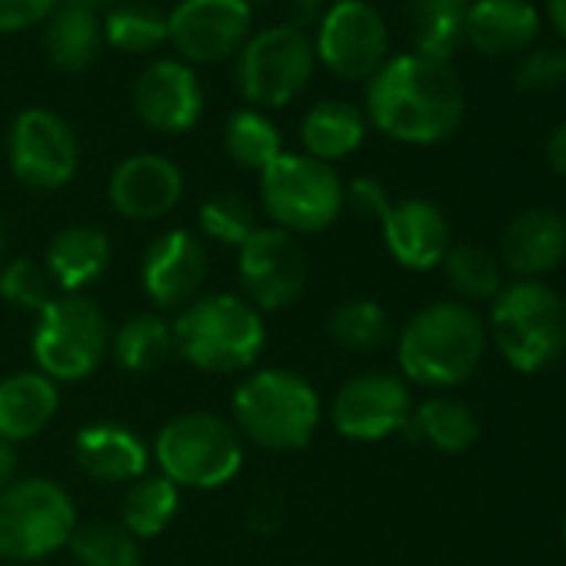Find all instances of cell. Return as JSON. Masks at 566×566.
I'll list each match as a JSON object with an SVG mask.
<instances>
[{"mask_svg": "<svg viewBox=\"0 0 566 566\" xmlns=\"http://www.w3.org/2000/svg\"><path fill=\"white\" fill-rule=\"evenodd\" d=\"M260 200L287 233H321L344 213V180L324 160L280 154L260 170Z\"/></svg>", "mask_w": 566, "mask_h": 566, "instance_id": "8", "label": "cell"}, {"mask_svg": "<svg viewBox=\"0 0 566 566\" xmlns=\"http://www.w3.org/2000/svg\"><path fill=\"white\" fill-rule=\"evenodd\" d=\"M0 297L21 311H44L54 294H51V276L41 263L34 260H11L0 266Z\"/></svg>", "mask_w": 566, "mask_h": 566, "instance_id": "38", "label": "cell"}, {"mask_svg": "<svg viewBox=\"0 0 566 566\" xmlns=\"http://www.w3.org/2000/svg\"><path fill=\"white\" fill-rule=\"evenodd\" d=\"M317 51L304 28L276 24L260 31L237 61V84L243 97L256 107H283L291 104L307 81L314 77Z\"/></svg>", "mask_w": 566, "mask_h": 566, "instance_id": "10", "label": "cell"}, {"mask_svg": "<svg viewBox=\"0 0 566 566\" xmlns=\"http://www.w3.org/2000/svg\"><path fill=\"white\" fill-rule=\"evenodd\" d=\"M101 44H104V28L97 14L64 4V8H54V14L48 18L44 51L54 67L67 74H81L97 61Z\"/></svg>", "mask_w": 566, "mask_h": 566, "instance_id": "26", "label": "cell"}, {"mask_svg": "<svg viewBox=\"0 0 566 566\" xmlns=\"http://www.w3.org/2000/svg\"><path fill=\"white\" fill-rule=\"evenodd\" d=\"M410 437L423 440L427 447L440 450V453H463L476 443L480 437V420L476 413L463 403V400H453V397H433L427 403H420L413 413H410V423H407Z\"/></svg>", "mask_w": 566, "mask_h": 566, "instance_id": "27", "label": "cell"}, {"mask_svg": "<svg viewBox=\"0 0 566 566\" xmlns=\"http://www.w3.org/2000/svg\"><path fill=\"white\" fill-rule=\"evenodd\" d=\"M8 160L21 184L34 190H57L77 174V137L64 117L44 107L21 111L8 134Z\"/></svg>", "mask_w": 566, "mask_h": 566, "instance_id": "13", "label": "cell"}, {"mask_svg": "<svg viewBox=\"0 0 566 566\" xmlns=\"http://www.w3.org/2000/svg\"><path fill=\"white\" fill-rule=\"evenodd\" d=\"M18 467H21V460H18V450H14V443L0 440V490L11 486L14 480H21V476H18Z\"/></svg>", "mask_w": 566, "mask_h": 566, "instance_id": "42", "label": "cell"}, {"mask_svg": "<svg viewBox=\"0 0 566 566\" xmlns=\"http://www.w3.org/2000/svg\"><path fill=\"white\" fill-rule=\"evenodd\" d=\"M137 117L160 134H184L203 114V91L197 74L180 61L150 64L134 84Z\"/></svg>", "mask_w": 566, "mask_h": 566, "instance_id": "17", "label": "cell"}, {"mask_svg": "<svg viewBox=\"0 0 566 566\" xmlns=\"http://www.w3.org/2000/svg\"><path fill=\"white\" fill-rule=\"evenodd\" d=\"M57 0H0V34H14L48 21Z\"/></svg>", "mask_w": 566, "mask_h": 566, "instance_id": "40", "label": "cell"}, {"mask_svg": "<svg viewBox=\"0 0 566 566\" xmlns=\"http://www.w3.org/2000/svg\"><path fill=\"white\" fill-rule=\"evenodd\" d=\"M77 510L71 493L48 476H24L0 490V556L34 563L71 543Z\"/></svg>", "mask_w": 566, "mask_h": 566, "instance_id": "6", "label": "cell"}, {"mask_svg": "<svg viewBox=\"0 0 566 566\" xmlns=\"http://www.w3.org/2000/svg\"><path fill=\"white\" fill-rule=\"evenodd\" d=\"M500 263L520 280H539L566 260V220L549 207L516 213L500 237Z\"/></svg>", "mask_w": 566, "mask_h": 566, "instance_id": "20", "label": "cell"}, {"mask_svg": "<svg viewBox=\"0 0 566 566\" xmlns=\"http://www.w3.org/2000/svg\"><path fill=\"white\" fill-rule=\"evenodd\" d=\"M546 164H549L559 177H566V120L556 124L553 134L546 137Z\"/></svg>", "mask_w": 566, "mask_h": 566, "instance_id": "41", "label": "cell"}, {"mask_svg": "<svg viewBox=\"0 0 566 566\" xmlns=\"http://www.w3.org/2000/svg\"><path fill=\"white\" fill-rule=\"evenodd\" d=\"M67 546L81 566H140V539L114 523L77 526Z\"/></svg>", "mask_w": 566, "mask_h": 566, "instance_id": "35", "label": "cell"}, {"mask_svg": "<svg viewBox=\"0 0 566 566\" xmlns=\"http://www.w3.org/2000/svg\"><path fill=\"white\" fill-rule=\"evenodd\" d=\"M291 8H294V28H297V21L301 24L314 21V14L321 11V0H291Z\"/></svg>", "mask_w": 566, "mask_h": 566, "instance_id": "44", "label": "cell"}, {"mask_svg": "<svg viewBox=\"0 0 566 566\" xmlns=\"http://www.w3.org/2000/svg\"><path fill=\"white\" fill-rule=\"evenodd\" d=\"M154 457L174 486L217 490L240 473L243 443L227 420L213 413H184L157 433Z\"/></svg>", "mask_w": 566, "mask_h": 566, "instance_id": "7", "label": "cell"}, {"mask_svg": "<svg viewBox=\"0 0 566 566\" xmlns=\"http://www.w3.org/2000/svg\"><path fill=\"white\" fill-rule=\"evenodd\" d=\"M111 354L127 374H154L174 354V331L157 314H137L117 327Z\"/></svg>", "mask_w": 566, "mask_h": 566, "instance_id": "29", "label": "cell"}, {"mask_svg": "<svg viewBox=\"0 0 566 566\" xmlns=\"http://www.w3.org/2000/svg\"><path fill=\"white\" fill-rule=\"evenodd\" d=\"M237 433L266 450H304L321 427V397L294 370H256L233 390Z\"/></svg>", "mask_w": 566, "mask_h": 566, "instance_id": "4", "label": "cell"}, {"mask_svg": "<svg viewBox=\"0 0 566 566\" xmlns=\"http://www.w3.org/2000/svg\"><path fill=\"white\" fill-rule=\"evenodd\" d=\"M4 250H8V233H4V223H0V266H4Z\"/></svg>", "mask_w": 566, "mask_h": 566, "instance_id": "46", "label": "cell"}, {"mask_svg": "<svg viewBox=\"0 0 566 566\" xmlns=\"http://www.w3.org/2000/svg\"><path fill=\"white\" fill-rule=\"evenodd\" d=\"M77 467L97 483H130L147 470L144 440L120 423H91L74 437Z\"/></svg>", "mask_w": 566, "mask_h": 566, "instance_id": "22", "label": "cell"}, {"mask_svg": "<svg viewBox=\"0 0 566 566\" xmlns=\"http://www.w3.org/2000/svg\"><path fill=\"white\" fill-rule=\"evenodd\" d=\"M111 263V240L97 227H67L61 230L44 256V270L51 283L64 294H81L94 280L104 276Z\"/></svg>", "mask_w": 566, "mask_h": 566, "instance_id": "23", "label": "cell"}, {"mask_svg": "<svg viewBox=\"0 0 566 566\" xmlns=\"http://www.w3.org/2000/svg\"><path fill=\"white\" fill-rule=\"evenodd\" d=\"M223 150L227 157L243 167V170H263L270 167L283 147H280V130L260 114V111H237L227 127H223Z\"/></svg>", "mask_w": 566, "mask_h": 566, "instance_id": "33", "label": "cell"}, {"mask_svg": "<svg viewBox=\"0 0 566 566\" xmlns=\"http://www.w3.org/2000/svg\"><path fill=\"white\" fill-rule=\"evenodd\" d=\"M490 340L520 374H539L566 350V304L543 280H516L493 297Z\"/></svg>", "mask_w": 566, "mask_h": 566, "instance_id": "5", "label": "cell"}, {"mask_svg": "<svg viewBox=\"0 0 566 566\" xmlns=\"http://www.w3.org/2000/svg\"><path fill=\"white\" fill-rule=\"evenodd\" d=\"M539 38V11L530 0H473L467 14V41L486 57L526 54Z\"/></svg>", "mask_w": 566, "mask_h": 566, "instance_id": "21", "label": "cell"}, {"mask_svg": "<svg viewBox=\"0 0 566 566\" xmlns=\"http://www.w3.org/2000/svg\"><path fill=\"white\" fill-rule=\"evenodd\" d=\"M467 111V94L447 61L400 54L387 61L367 87L370 124L400 144L447 140Z\"/></svg>", "mask_w": 566, "mask_h": 566, "instance_id": "1", "label": "cell"}, {"mask_svg": "<svg viewBox=\"0 0 566 566\" xmlns=\"http://www.w3.org/2000/svg\"><path fill=\"white\" fill-rule=\"evenodd\" d=\"M247 4H263V0H247Z\"/></svg>", "mask_w": 566, "mask_h": 566, "instance_id": "48", "label": "cell"}, {"mask_svg": "<svg viewBox=\"0 0 566 566\" xmlns=\"http://www.w3.org/2000/svg\"><path fill=\"white\" fill-rule=\"evenodd\" d=\"M344 207H350L364 220H384L394 203H390L387 187L380 180L357 177V180H350V187H344Z\"/></svg>", "mask_w": 566, "mask_h": 566, "instance_id": "39", "label": "cell"}, {"mask_svg": "<svg viewBox=\"0 0 566 566\" xmlns=\"http://www.w3.org/2000/svg\"><path fill=\"white\" fill-rule=\"evenodd\" d=\"M237 276L250 307L283 311L297 304L307 287V253L294 233L256 227L237 247Z\"/></svg>", "mask_w": 566, "mask_h": 566, "instance_id": "11", "label": "cell"}, {"mask_svg": "<svg viewBox=\"0 0 566 566\" xmlns=\"http://www.w3.org/2000/svg\"><path fill=\"white\" fill-rule=\"evenodd\" d=\"M317 57L344 81H370L390 51V31L384 14L367 0H340L317 31Z\"/></svg>", "mask_w": 566, "mask_h": 566, "instance_id": "12", "label": "cell"}, {"mask_svg": "<svg viewBox=\"0 0 566 566\" xmlns=\"http://www.w3.org/2000/svg\"><path fill=\"white\" fill-rule=\"evenodd\" d=\"M71 8H81V11H101V8H111V4H117V0H67Z\"/></svg>", "mask_w": 566, "mask_h": 566, "instance_id": "45", "label": "cell"}, {"mask_svg": "<svg viewBox=\"0 0 566 566\" xmlns=\"http://www.w3.org/2000/svg\"><path fill=\"white\" fill-rule=\"evenodd\" d=\"M184 193V177L174 160L160 154H134L111 174L107 197L114 210L127 220H157L177 207Z\"/></svg>", "mask_w": 566, "mask_h": 566, "instance_id": "18", "label": "cell"}, {"mask_svg": "<svg viewBox=\"0 0 566 566\" xmlns=\"http://www.w3.org/2000/svg\"><path fill=\"white\" fill-rule=\"evenodd\" d=\"M104 38L124 54H147L167 41V18L154 4H120L107 14Z\"/></svg>", "mask_w": 566, "mask_h": 566, "instance_id": "34", "label": "cell"}, {"mask_svg": "<svg viewBox=\"0 0 566 566\" xmlns=\"http://www.w3.org/2000/svg\"><path fill=\"white\" fill-rule=\"evenodd\" d=\"M180 506V486H174L164 473L140 476L124 496V530L134 539H150L170 526Z\"/></svg>", "mask_w": 566, "mask_h": 566, "instance_id": "31", "label": "cell"}, {"mask_svg": "<svg viewBox=\"0 0 566 566\" xmlns=\"http://www.w3.org/2000/svg\"><path fill=\"white\" fill-rule=\"evenodd\" d=\"M250 31L247 0H180L167 18V38L180 57L193 64H213L233 54Z\"/></svg>", "mask_w": 566, "mask_h": 566, "instance_id": "15", "label": "cell"}, {"mask_svg": "<svg viewBox=\"0 0 566 566\" xmlns=\"http://www.w3.org/2000/svg\"><path fill=\"white\" fill-rule=\"evenodd\" d=\"M203 276H207V250L190 230L160 233L147 247L144 263H140L144 294L160 311H174V307L184 311L190 301H197Z\"/></svg>", "mask_w": 566, "mask_h": 566, "instance_id": "16", "label": "cell"}, {"mask_svg": "<svg viewBox=\"0 0 566 566\" xmlns=\"http://www.w3.org/2000/svg\"><path fill=\"white\" fill-rule=\"evenodd\" d=\"M413 413L410 403V387L397 374H360L347 380L334 403H331V423L340 437L374 443L387 440L400 430H407Z\"/></svg>", "mask_w": 566, "mask_h": 566, "instance_id": "14", "label": "cell"}, {"mask_svg": "<svg viewBox=\"0 0 566 566\" xmlns=\"http://www.w3.org/2000/svg\"><path fill=\"white\" fill-rule=\"evenodd\" d=\"M170 331L174 354L207 374H240L260 357L266 344L260 311L233 294L190 301L170 324Z\"/></svg>", "mask_w": 566, "mask_h": 566, "instance_id": "3", "label": "cell"}, {"mask_svg": "<svg viewBox=\"0 0 566 566\" xmlns=\"http://www.w3.org/2000/svg\"><path fill=\"white\" fill-rule=\"evenodd\" d=\"M57 384L44 374H14L0 384V440L21 443L38 437L57 413Z\"/></svg>", "mask_w": 566, "mask_h": 566, "instance_id": "24", "label": "cell"}, {"mask_svg": "<svg viewBox=\"0 0 566 566\" xmlns=\"http://www.w3.org/2000/svg\"><path fill=\"white\" fill-rule=\"evenodd\" d=\"M546 18H549L556 38L566 44V0H546Z\"/></svg>", "mask_w": 566, "mask_h": 566, "instance_id": "43", "label": "cell"}, {"mask_svg": "<svg viewBox=\"0 0 566 566\" xmlns=\"http://www.w3.org/2000/svg\"><path fill=\"white\" fill-rule=\"evenodd\" d=\"M566 84V48L559 44H543V48H530L526 54H520L516 67H513V87L530 94V97H543L553 94Z\"/></svg>", "mask_w": 566, "mask_h": 566, "instance_id": "37", "label": "cell"}, {"mask_svg": "<svg viewBox=\"0 0 566 566\" xmlns=\"http://www.w3.org/2000/svg\"><path fill=\"white\" fill-rule=\"evenodd\" d=\"M364 137H367V117L347 101L314 104L301 124V140L307 157L324 164L350 157L364 144Z\"/></svg>", "mask_w": 566, "mask_h": 566, "instance_id": "25", "label": "cell"}, {"mask_svg": "<svg viewBox=\"0 0 566 566\" xmlns=\"http://www.w3.org/2000/svg\"><path fill=\"white\" fill-rule=\"evenodd\" d=\"M486 354V327L460 301H440L417 311L397 340V360L407 380L420 387H460L476 374Z\"/></svg>", "mask_w": 566, "mask_h": 566, "instance_id": "2", "label": "cell"}, {"mask_svg": "<svg viewBox=\"0 0 566 566\" xmlns=\"http://www.w3.org/2000/svg\"><path fill=\"white\" fill-rule=\"evenodd\" d=\"M197 220H200V230H203L210 240L223 243V247H240V243L256 230L250 200L240 197V193H233V190L210 193V197L200 203Z\"/></svg>", "mask_w": 566, "mask_h": 566, "instance_id": "36", "label": "cell"}, {"mask_svg": "<svg viewBox=\"0 0 566 566\" xmlns=\"http://www.w3.org/2000/svg\"><path fill=\"white\" fill-rule=\"evenodd\" d=\"M443 273L467 301H493L503 291V263L483 243H453L443 256Z\"/></svg>", "mask_w": 566, "mask_h": 566, "instance_id": "30", "label": "cell"}, {"mask_svg": "<svg viewBox=\"0 0 566 566\" xmlns=\"http://www.w3.org/2000/svg\"><path fill=\"white\" fill-rule=\"evenodd\" d=\"M380 223L390 256L407 270H433L443 263L447 250L453 247L443 210L423 197L394 203Z\"/></svg>", "mask_w": 566, "mask_h": 566, "instance_id": "19", "label": "cell"}, {"mask_svg": "<svg viewBox=\"0 0 566 566\" xmlns=\"http://www.w3.org/2000/svg\"><path fill=\"white\" fill-rule=\"evenodd\" d=\"M31 337L38 374L54 384L87 380L107 357V321L101 307L81 294L54 297L41 314Z\"/></svg>", "mask_w": 566, "mask_h": 566, "instance_id": "9", "label": "cell"}, {"mask_svg": "<svg viewBox=\"0 0 566 566\" xmlns=\"http://www.w3.org/2000/svg\"><path fill=\"white\" fill-rule=\"evenodd\" d=\"M473 0H410L417 54L447 61L467 41V14Z\"/></svg>", "mask_w": 566, "mask_h": 566, "instance_id": "28", "label": "cell"}, {"mask_svg": "<svg viewBox=\"0 0 566 566\" xmlns=\"http://www.w3.org/2000/svg\"><path fill=\"white\" fill-rule=\"evenodd\" d=\"M390 327H394L390 314L377 301H367V297L340 304L327 321L331 340L350 354H374L377 347L390 340Z\"/></svg>", "mask_w": 566, "mask_h": 566, "instance_id": "32", "label": "cell"}, {"mask_svg": "<svg viewBox=\"0 0 566 566\" xmlns=\"http://www.w3.org/2000/svg\"><path fill=\"white\" fill-rule=\"evenodd\" d=\"M559 539H563V549H566V513H563V523H559Z\"/></svg>", "mask_w": 566, "mask_h": 566, "instance_id": "47", "label": "cell"}]
</instances>
